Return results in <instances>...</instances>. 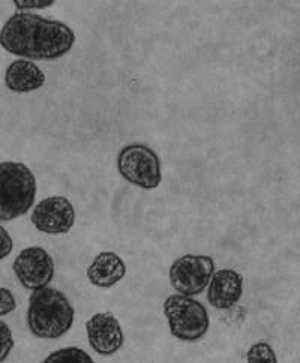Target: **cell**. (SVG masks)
<instances>
[{"label":"cell","instance_id":"1","mask_svg":"<svg viewBox=\"0 0 300 363\" xmlns=\"http://www.w3.org/2000/svg\"><path fill=\"white\" fill-rule=\"evenodd\" d=\"M74 44L75 33L68 24L32 12L11 16L0 30L2 48L26 60L60 59L70 53Z\"/></svg>","mask_w":300,"mask_h":363},{"label":"cell","instance_id":"2","mask_svg":"<svg viewBox=\"0 0 300 363\" xmlns=\"http://www.w3.org/2000/svg\"><path fill=\"white\" fill-rule=\"evenodd\" d=\"M74 308L62 291L44 287L29 297L28 328L39 340H59L74 324Z\"/></svg>","mask_w":300,"mask_h":363},{"label":"cell","instance_id":"3","mask_svg":"<svg viewBox=\"0 0 300 363\" xmlns=\"http://www.w3.org/2000/svg\"><path fill=\"white\" fill-rule=\"evenodd\" d=\"M36 199V179L23 162L0 164V223L17 219L30 211Z\"/></svg>","mask_w":300,"mask_h":363},{"label":"cell","instance_id":"4","mask_svg":"<svg viewBox=\"0 0 300 363\" xmlns=\"http://www.w3.org/2000/svg\"><path fill=\"white\" fill-rule=\"evenodd\" d=\"M164 315L168 328L176 340L184 342H197L204 338L211 320L203 303L192 297L173 294L164 302Z\"/></svg>","mask_w":300,"mask_h":363},{"label":"cell","instance_id":"5","mask_svg":"<svg viewBox=\"0 0 300 363\" xmlns=\"http://www.w3.org/2000/svg\"><path fill=\"white\" fill-rule=\"evenodd\" d=\"M117 170L121 176L141 189L158 188L162 180L161 160L149 146H125L117 157Z\"/></svg>","mask_w":300,"mask_h":363},{"label":"cell","instance_id":"6","mask_svg":"<svg viewBox=\"0 0 300 363\" xmlns=\"http://www.w3.org/2000/svg\"><path fill=\"white\" fill-rule=\"evenodd\" d=\"M215 272L212 257L188 254L179 257L170 267V282L182 296L194 297L201 294Z\"/></svg>","mask_w":300,"mask_h":363},{"label":"cell","instance_id":"7","mask_svg":"<svg viewBox=\"0 0 300 363\" xmlns=\"http://www.w3.org/2000/svg\"><path fill=\"white\" fill-rule=\"evenodd\" d=\"M12 269L23 287L32 291L48 287V284L55 278L53 258L39 246L23 250L17 255Z\"/></svg>","mask_w":300,"mask_h":363},{"label":"cell","instance_id":"8","mask_svg":"<svg viewBox=\"0 0 300 363\" xmlns=\"http://www.w3.org/2000/svg\"><path fill=\"white\" fill-rule=\"evenodd\" d=\"M35 228L45 235H65L75 223V211L67 197H48L39 201L30 216Z\"/></svg>","mask_w":300,"mask_h":363},{"label":"cell","instance_id":"9","mask_svg":"<svg viewBox=\"0 0 300 363\" xmlns=\"http://www.w3.org/2000/svg\"><path fill=\"white\" fill-rule=\"evenodd\" d=\"M90 347L101 356H113L125 342L121 323L111 313H98L86 323Z\"/></svg>","mask_w":300,"mask_h":363},{"label":"cell","instance_id":"10","mask_svg":"<svg viewBox=\"0 0 300 363\" xmlns=\"http://www.w3.org/2000/svg\"><path fill=\"white\" fill-rule=\"evenodd\" d=\"M207 287L209 303L216 309H230L240 301L243 277L233 269H221L213 272Z\"/></svg>","mask_w":300,"mask_h":363},{"label":"cell","instance_id":"11","mask_svg":"<svg viewBox=\"0 0 300 363\" xmlns=\"http://www.w3.org/2000/svg\"><path fill=\"white\" fill-rule=\"evenodd\" d=\"M45 83V74L30 60L18 59L12 62L5 72V84L16 94H29L41 89Z\"/></svg>","mask_w":300,"mask_h":363},{"label":"cell","instance_id":"12","mask_svg":"<svg viewBox=\"0 0 300 363\" xmlns=\"http://www.w3.org/2000/svg\"><path fill=\"white\" fill-rule=\"evenodd\" d=\"M126 275V266L116 252H101L94 258L87 269L90 284L99 289H110L121 282Z\"/></svg>","mask_w":300,"mask_h":363},{"label":"cell","instance_id":"13","mask_svg":"<svg viewBox=\"0 0 300 363\" xmlns=\"http://www.w3.org/2000/svg\"><path fill=\"white\" fill-rule=\"evenodd\" d=\"M43 363H95V360L82 348L67 347L47 356Z\"/></svg>","mask_w":300,"mask_h":363},{"label":"cell","instance_id":"14","mask_svg":"<svg viewBox=\"0 0 300 363\" xmlns=\"http://www.w3.org/2000/svg\"><path fill=\"white\" fill-rule=\"evenodd\" d=\"M248 363H278L277 354L273 348L266 342L254 344L246 353Z\"/></svg>","mask_w":300,"mask_h":363},{"label":"cell","instance_id":"15","mask_svg":"<svg viewBox=\"0 0 300 363\" xmlns=\"http://www.w3.org/2000/svg\"><path fill=\"white\" fill-rule=\"evenodd\" d=\"M14 348L12 332L5 321L0 320V363L5 362Z\"/></svg>","mask_w":300,"mask_h":363},{"label":"cell","instance_id":"16","mask_svg":"<svg viewBox=\"0 0 300 363\" xmlns=\"http://www.w3.org/2000/svg\"><path fill=\"white\" fill-rule=\"evenodd\" d=\"M16 308H17V302H16L14 294L11 293V290L0 287V317L14 313Z\"/></svg>","mask_w":300,"mask_h":363},{"label":"cell","instance_id":"17","mask_svg":"<svg viewBox=\"0 0 300 363\" xmlns=\"http://www.w3.org/2000/svg\"><path fill=\"white\" fill-rule=\"evenodd\" d=\"M12 248H14V242H12V238L9 236V233L0 225V260H4L11 252Z\"/></svg>","mask_w":300,"mask_h":363},{"label":"cell","instance_id":"18","mask_svg":"<svg viewBox=\"0 0 300 363\" xmlns=\"http://www.w3.org/2000/svg\"><path fill=\"white\" fill-rule=\"evenodd\" d=\"M16 6L20 11H26V9H44L48 8L55 4V0H16Z\"/></svg>","mask_w":300,"mask_h":363}]
</instances>
